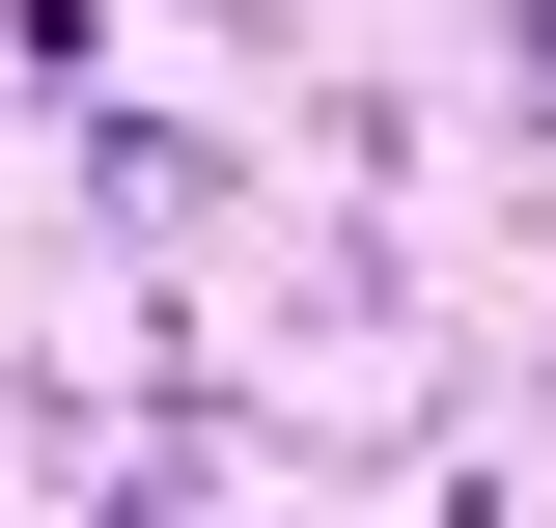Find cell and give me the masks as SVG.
Returning <instances> with one entry per match:
<instances>
[]
</instances>
